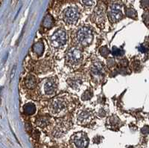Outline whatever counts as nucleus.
Here are the masks:
<instances>
[{"label": "nucleus", "mask_w": 149, "mask_h": 148, "mask_svg": "<svg viewBox=\"0 0 149 148\" xmlns=\"http://www.w3.org/2000/svg\"><path fill=\"white\" fill-rule=\"evenodd\" d=\"M104 1H107L108 2V1H112V0H104Z\"/></svg>", "instance_id": "nucleus-22"}, {"label": "nucleus", "mask_w": 149, "mask_h": 148, "mask_svg": "<svg viewBox=\"0 0 149 148\" xmlns=\"http://www.w3.org/2000/svg\"><path fill=\"white\" fill-rule=\"evenodd\" d=\"M84 53L81 48L77 45H72L69 48L65 54V62L69 68L76 69L82 64L84 60Z\"/></svg>", "instance_id": "nucleus-4"}, {"label": "nucleus", "mask_w": 149, "mask_h": 148, "mask_svg": "<svg viewBox=\"0 0 149 148\" xmlns=\"http://www.w3.org/2000/svg\"><path fill=\"white\" fill-rule=\"evenodd\" d=\"M129 1H132V0H129Z\"/></svg>", "instance_id": "nucleus-23"}, {"label": "nucleus", "mask_w": 149, "mask_h": 148, "mask_svg": "<svg viewBox=\"0 0 149 148\" xmlns=\"http://www.w3.org/2000/svg\"><path fill=\"white\" fill-rule=\"evenodd\" d=\"M92 21L100 28H103L106 21L105 8L102 5H98L92 14Z\"/></svg>", "instance_id": "nucleus-8"}, {"label": "nucleus", "mask_w": 149, "mask_h": 148, "mask_svg": "<svg viewBox=\"0 0 149 148\" xmlns=\"http://www.w3.org/2000/svg\"><path fill=\"white\" fill-rule=\"evenodd\" d=\"M68 41L67 31L63 28L56 29L49 37V43L52 52L58 53L64 49Z\"/></svg>", "instance_id": "nucleus-3"}, {"label": "nucleus", "mask_w": 149, "mask_h": 148, "mask_svg": "<svg viewBox=\"0 0 149 148\" xmlns=\"http://www.w3.org/2000/svg\"><path fill=\"white\" fill-rule=\"evenodd\" d=\"M85 77L82 74L76 73L72 75L67 79V84L72 90L76 92L80 91L82 89L85 83Z\"/></svg>", "instance_id": "nucleus-9"}, {"label": "nucleus", "mask_w": 149, "mask_h": 148, "mask_svg": "<svg viewBox=\"0 0 149 148\" xmlns=\"http://www.w3.org/2000/svg\"><path fill=\"white\" fill-rule=\"evenodd\" d=\"M58 90V80L55 77L44 79L38 86V92L42 96L49 97L55 95Z\"/></svg>", "instance_id": "nucleus-5"}, {"label": "nucleus", "mask_w": 149, "mask_h": 148, "mask_svg": "<svg viewBox=\"0 0 149 148\" xmlns=\"http://www.w3.org/2000/svg\"><path fill=\"white\" fill-rule=\"evenodd\" d=\"M99 52H100V54L102 57H107V56L109 54V50L108 48L105 46H103L100 48L99 50Z\"/></svg>", "instance_id": "nucleus-21"}, {"label": "nucleus", "mask_w": 149, "mask_h": 148, "mask_svg": "<svg viewBox=\"0 0 149 148\" xmlns=\"http://www.w3.org/2000/svg\"><path fill=\"white\" fill-rule=\"evenodd\" d=\"M93 112L88 109H82L78 110L76 114V119L80 124H87L93 119Z\"/></svg>", "instance_id": "nucleus-10"}, {"label": "nucleus", "mask_w": 149, "mask_h": 148, "mask_svg": "<svg viewBox=\"0 0 149 148\" xmlns=\"http://www.w3.org/2000/svg\"><path fill=\"white\" fill-rule=\"evenodd\" d=\"M72 141L76 148H85L88 144V138L84 132H78L72 136Z\"/></svg>", "instance_id": "nucleus-11"}, {"label": "nucleus", "mask_w": 149, "mask_h": 148, "mask_svg": "<svg viewBox=\"0 0 149 148\" xmlns=\"http://www.w3.org/2000/svg\"><path fill=\"white\" fill-rule=\"evenodd\" d=\"M81 2L86 7H93L96 3V0H81Z\"/></svg>", "instance_id": "nucleus-19"}, {"label": "nucleus", "mask_w": 149, "mask_h": 148, "mask_svg": "<svg viewBox=\"0 0 149 148\" xmlns=\"http://www.w3.org/2000/svg\"><path fill=\"white\" fill-rule=\"evenodd\" d=\"M33 52L38 57L41 56L43 54V52H44V45H43V43L40 41L35 43L34 46H33Z\"/></svg>", "instance_id": "nucleus-15"}, {"label": "nucleus", "mask_w": 149, "mask_h": 148, "mask_svg": "<svg viewBox=\"0 0 149 148\" xmlns=\"http://www.w3.org/2000/svg\"><path fill=\"white\" fill-rule=\"evenodd\" d=\"M125 12H126V15L131 18H134L135 16H136V14H137V13H136L134 9L131 8V7L126 9Z\"/></svg>", "instance_id": "nucleus-20"}, {"label": "nucleus", "mask_w": 149, "mask_h": 148, "mask_svg": "<svg viewBox=\"0 0 149 148\" xmlns=\"http://www.w3.org/2000/svg\"><path fill=\"white\" fill-rule=\"evenodd\" d=\"M24 84L25 87L29 89H33L37 87V78L34 75H28L24 79Z\"/></svg>", "instance_id": "nucleus-13"}, {"label": "nucleus", "mask_w": 149, "mask_h": 148, "mask_svg": "<svg viewBox=\"0 0 149 148\" xmlns=\"http://www.w3.org/2000/svg\"><path fill=\"white\" fill-rule=\"evenodd\" d=\"M50 118L49 116H41L40 118H38L37 120V124L40 127H45L49 123Z\"/></svg>", "instance_id": "nucleus-16"}, {"label": "nucleus", "mask_w": 149, "mask_h": 148, "mask_svg": "<svg viewBox=\"0 0 149 148\" xmlns=\"http://www.w3.org/2000/svg\"><path fill=\"white\" fill-rule=\"evenodd\" d=\"M61 17L63 22L68 26L76 25L81 17V10L76 5H69L63 10Z\"/></svg>", "instance_id": "nucleus-6"}, {"label": "nucleus", "mask_w": 149, "mask_h": 148, "mask_svg": "<svg viewBox=\"0 0 149 148\" xmlns=\"http://www.w3.org/2000/svg\"><path fill=\"white\" fill-rule=\"evenodd\" d=\"M24 113L27 115H32L36 112V106L33 103H28L23 107Z\"/></svg>", "instance_id": "nucleus-14"}, {"label": "nucleus", "mask_w": 149, "mask_h": 148, "mask_svg": "<svg viewBox=\"0 0 149 148\" xmlns=\"http://www.w3.org/2000/svg\"><path fill=\"white\" fill-rule=\"evenodd\" d=\"M72 98L68 94H61L51 100L49 104V113L55 117H62L72 109Z\"/></svg>", "instance_id": "nucleus-1"}, {"label": "nucleus", "mask_w": 149, "mask_h": 148, "mask_svg": "<svg viewBox=\"0 0 149 148\" xmlns=\"http://www.w3.org/2000/svg\"><path fill=\"white\" fill-rule=\"evenodd\" d=\"M91 73L95 79H100L104 75V69L100 62H95L91 67Z\"/></svg>", "instance_id": "nucleus-12"}, {"label": "nucleus", "mask_w": 149, "mask_h": 148, "mask_svg": "<svg viewBox=\"0 0 149 148\" xmlns=\"http://www.w3.org/2000/svg\"><path fill=\"white\" fill-rule=\"evenodd\" d=\"M53 20L50 16H48L45 18V20L43 21V26L45 28H51L53 25Z\"/></svg>", "instance_id": "nucleus-17"}, {"label": "nucleus", "mask_w": 149, "mask_h": 148, "mask_svg": "<svg viewBox=\"0 0 149 148\" xmlns=\"http://www.w3.org/2000/svg\"><path fill=\"white\" fill-rule=\"evenodd\" d=\"M93 31L88 25L80 26L74 33L73 40L75 45L80 48H85L90 45L93 41Z\"/></svg>", "instance_id": "nucleus-2"}, {"label": "nucleus", "mask_w": 149, "mask_h": 148, "mask_svg": "<svg viewBox=\"0 0 149 148\" xmlns=\"http://www.w3.org/2000/svg\"><path fill=\"white\" fill-rule=\"evenodd\" d=\"M108 18L111 22H118L124 17L123 4L121 1H115L110 5L107 11Z\"/></svg>", "instance_id": "nucleus-7"}, {"label": "nucleus", "mask_w": 149, "mask_h": 148, "mask_svg": "<svg viewBox=\"0 0 149 148\" xmlns=\"http://www.w3.org/2000/svg\"><path fill=\"white\" fill-rule=\"evenodd\" d=\"M92 98H93V92L91 90H89V89L85 91L82 95V96H81V98H82L83 100H90Z\"/></svg>", "instance_id": "nucleus-18"}]
</instances>
